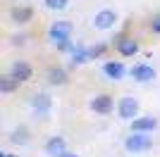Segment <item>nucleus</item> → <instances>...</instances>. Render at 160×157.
Here are the masks:
<instances>
[{"label": "nucleus", "instance_id": "2", "mask_svg": "<svg viewBox=\"0 0 160 157\" xmlns=\"http://www.w3.org/2000/svg\"><path fill=\"white\" fill-rule=\"evenodd\" d=\"M72 33H74V24L67 21V19H58V21H53V24L48 26V38H50L53 45H60V43L69 40Z\"/></svg>", "mask_w": 160, "mask_h": 157}, {"label": "nucleus", "instance_id": "9", "mask_svg": "<svg viewBox=\"0 0 160 157\" xmlns=\"http://www.w3.org/2000/svg\"><path fill=\"white\" fill-rule=\"evenodd\" d=\"M115 50L120 52L122 57H134L136 52H139V43L134 38H127V36H122V38L115 40Z\"/></svg>", "mask_w": 160, "mask_h": 157}, {"label": "nucleus", "instance_id": "20", "mask_svg": "<svg viewBox=\"0 0 160 157\" xmlns=\"http://www.w3.org/2000/svg\"><path fill=\"white\" fill-rule=\"evenodd\" d=\"M62 157H79V155H74V152H65Z\"/></svg>", "mask_w": 160, "mask_h": 157}, {"label": "nucleus", "instance_id": "10", "mask_svg": "<svg viewBox=\"0 0 160 157\" xmlns=\"http://www.w3.org/2000/svg\"><path fill=\"white\" fill-rule=\"evenodd\" d=\"M10 74H12L19 83H24V81H29L31 78V74H33V69H31V64L29 62H24V59H17V62H12V67H10Z\"/></svg>", "mask_w": 160, "mask_h": 157}, {"label": "nucleus", "instance_id": "4", "mask_svg": "<svg viewBox=\"0 0 160 157\" xmlns=\"http://www.w3.org/2000/svg\"><path fill=\"white\" fill-rule=\"evenodd\" d=\"M117 19H120V17H117L115 10H100V12H96V17H93V29H98V31L115 29Z\"/></svg>", "mask_w": 160, "mask_h": 157}, {"label": "nucleus", "instance_id": "18", "mask_svg": "<svg viewBox=\"0 0 160 157\" xmlns=\"http://www.w3.org/2000/svg\"><path fill=\"white\" fill-rule=\"evenodd\" d=\"M103 52H105V45H93V48H88V57L96 59V57H100Z\"/></svg>", "mask_w": 160, "mask_h": 157}, {"label": "nucleus", "instance_id": "14", "mask_svg": "<svg viewBox=\"0 0 160 157\" xmlns=\"http://www.w3.org/2000/svg\"><path fill=\"white\" fill-rule=\"evenodd\" d=\"M48 83L50 86H65L67 83V69H62V67H50V69H48Z\"/></svg>", "mask_w": 160, "mask_h": 157}, {"label": "nucleus", "instance_id": "21", "mask_svg": "<svg viewBox=\"0 0 160 157\" xmlns=\"http://www.w3.org/2000/svg\"><path fill=\"white\" fill-rule=\"evenodd\" d=\"M2 157H12V155H10V152H2Z\"/></svg>", "mask_w": 160, "mask_h": 157}, {"label": "nucleus", "instance_id": "6", "mask_svg": "<svg viewBox=\"0 0 160 157\" xmlns=\"http://www.w3.org/2000/svg\"><path fill=\"white\" fill-rule=\"evenodd\" d=\"M129 74H132V78H134V81H139V83H148V81H153V78H155V69L151 64H146V62L134 64L132 69H129Z\"/></svg>", "mask_w": 160, "mask_h": 157}, {"label": "nucleus", "instance_id": "19", "mask_svg": "<svg viewBox=\"0 0 160 157\" xmlns=\"http://www.w3.org/2000/svg\"><path fill=\"white\" fill-rule=\"evenodd\" d=\"M151 29H153V31H155V33H160V19H155V21H153V24H151Z\"/></svg>", "mask_w": 160, "mask_h": 157}, {"label": "nucleus", "instance_id": "13", "mask_svg": "<svg viewBox=\"0 0 160 157\" xmlns=\"http://www.w3.org/2000/svg\"><path fill=\"white\" fill-rule=\"evenodd\" d=\"M10 17H12V21H17V24H29V21L33 19V10L29 5L12 7V10H10Z\"/></svg>", "mask_w": 160, "mask_h": 157}, {"label": "nucleus", "instance_id": "15", "mask_svg": "<svg viewBox=\"0 0 160 157\" xmlns=\"http://www.w3.org/2000/svg\"><path fill=\"white\" fill-rule=\"evenodd\" d=\"M17 86H19V81H17L12 74H7V76H0V91H2V93H12Z\"/></svg>", "mask_w": 160, "mask_h": 157}, {"label": "nucleus", "instance_id": "11", "mask_svg": "<svg viewBox=\"0 0 160 157\" xmlns=\"http://www.w3.org/2000/svg\"><path fill=\"white\" fill-rule=\"evenodd\" d=\"M132 124V131H143V133H153L158 129V119L155 117H136L129 121Z\"/></svg>", "mask_w": 160, "mask_h": 157}, {"label": "nucleus", "instance_id": "5", "mask_svg": "<svg viewBox=\"0 0 160 157\" xmlns=\"http://www.w3.org/2000/svg\"><path fill=\"white\" fill-rule=\"evenodd\" d=\"M31 110L38 114V117H48L50 110H53V98L48 93H33L31 95Z\"/></svg>", "mask_w": 160, "mask_h": 157}, {"label": "nucleus", "instance_id": "17", "mask_svg": "<svg viewBox=\"0 0 160 157\" xmlns=\"http://www.w3.org/2000/svg\"><path fill=\"white\" fill-rule=\"evenodd\" d=\"M67 5H69V0H43V7L50 10V12H60Z\"/></svg>", "mask_w": 160, "mask_h": 157}, {"label": "nucleus", "instance_id": "7", "mask_svg": "<svg viewBox=\"0 0 160 157\" xmlns=\"http://www.w3.org/2000/svg\"><path fill=\"white\" fill-rule=\"evenodd\" d=\"M103 74L110 81H122L124 74H127V69H124V64H122L120 59H108L105 64H103Z\"/></svg>", "mask_w": 160, "mask_h": 157}, {"label": "nucleus", "instance_id": "12", "mask_svg": "<svg viewBox=\"0 0 160 157\" xmlns=\"http://www.w3.org/2000/svg\"><path fill=\"white\" fill-rule=\"evenodd\" d=\"M46 152L50 157H62L67 152V143H65V138L62 136H53L50 140L46 143Z\"/></svg>", "mask_w": 160, "mask_h": 157}, {"label": "nucleus", "instance_id": "16", "mask_svg": "<svg viewBox=\"0 0 160 157\" xmlns=\"http://www.w3.org/2000/svg\"><path fill=\"white\" fill-rule=\"evenodd\" d=\"M10 143H14V145H27V143H29V131L24 129V126H22V129H17L12 136H10Z\"/></svg>", "mask_w": 160, "mask_h": 157}, {"label": "nucleus", "instance_id": "3", "mask_svg": "<svg viewBox=\"0 0 160 157\" xmlns=\"http://www.w3.org/2000/svg\"><path fill=\"white\" fill-rule=\"evenodd\" d=\"M117 114H120L122 121H132V119L139 117V100L132 98V95H124V98L117 102Z\"/></svg>", "mask_w": 160, "mask_h": 157}, {"label": "nucleus", "instance_id": "1", "mask_svg": "<svg viewBox=\"0 0 160 157\" xmlns=\"http://www.w3.org/2000/svg\"><path fill=\"white\" fill-rule=\"evenodd\" d=\"M153 148V138L143 133V131H132V136L124 138V150L132 152V155H141V152H148Z\"/></svg>", "mask_w": 160, "mask_h": 157}, {"label": "nucleus", "instance_id": "8", "mask_svg": "<svg viewBox=\"0 0 160 157\" xmlns=\"http://www.w3.org/2000/svg\"><path fill=\"white\" fill-rule=\"evenodd\" d=\"M112 107H115L112 95H108V93H100V95H96V98L91 100V110H93L96 114H110Z\"/></svg>", "mask_w": 160, "mask_h": 157}]
</instances>
